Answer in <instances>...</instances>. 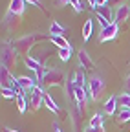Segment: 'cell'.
I'll return each mask as SVG.
<instances>
[{
    "label": "cell",
    "instance_id": "6da1fadb",
    "mask_svg": "<svg viewBox=\"0 0 130 132\" xmlns=\"http://www.w3.org/2000/svg\"><path fill=\"white\" fill-rule=\"evenodd\" d=\"M44 39H50V35H42V33H29V35H24L22 39H19L13 46H15V50H17L19 53H28L39 40H44Z\"/></svg>",
    "mask_w": 130,
    "mask_h": 132
},
{
    "label": "cell",
    "instance_id": "7a4b0ae2",
    "mask_svg": "<svg viewBox=\"0 0 130 132\" xmlns=\"http://www.w3.org/2000/svg\"><path fill=\"white\" fill-rule=\"evenodd\" d=\"M17 57H19V52L15 50V46H11L9 42H4L2 44V53H0V66H4L7 70H13L15 62H17Z\"/></svg>",
    "mask_w": 130,
    "mask_h": 132
},
{
    "label": "cell",
    "instance_id": "3957f363",
    "mask_svg": "<svg viewBox=\"0 0 130 132\" xmlns=\"http://www.w3.org/2000/svg\"><path fill=\"white\" fill-rule=\"evenodd\" d=\"M40 85H42V90L51 88V86H62L66 85V79H64V73L60 70H48L40 81Z\"/></svg>",
    "mask_w": 130,
    "mask_h": 132
},
{
    "label": "cell",
    "instance_id": "277c9868",
    "mask_svg": "<svg viewBox=\"0 0 130 132\" xmlns=\"http://www.w3.org/2000/svg\"><path fill=\"white\" fill-rule=\"evenodd\" d=\"M105 88H106V82L99 75H95V77H92L88 81V95L93 99V101H97V99L101 97V94L105 92Z\"/></svg>",
    "mask_w": 130,
    "mask_h": 132
},
{
    "label": "cell",
    "instance_id": "5b68a950",
    "mask_svg": "<svg viewBox=\"0 0 130 132\" xmlns=\"http://www.w3.org/2000/svg\"><path fill=\"white\" fill-rule=\"evenodd\" d=\"M44 90L42 86H35L29 90V105H31V110H39L40 105L44 103Z\"/></svg>",
    "mask_w": 130,
    "mask_h": 132
},
{
    "label": "cell",
    "instance_id": "8992f818",
    "mask_svg": "<svg viewBox=\"0 0 130 132\" xmlns=\"http://www.w3.org/2000/svg\"><path fill=\"white\" fill-rule=\"evenodd\" d=\"M117 33H119V24H110L108 28H105V29H101V33H99V40L101 42H105V40H112V39H116L117 37Z\"/></svg>",
    "mask_w": 130,
    "mask_h": 132
},
{
    "label": "cell",
    "instance_id": "52a82bcc",
    "mask_svg": "<svg viewBox=\"0 0 130 132\" xmlns=\"http://www.w3.org/2000/svg\"><path fill=\"white\" fill-rule=\"evenodd\" d=\"M0 81H2V88H13L17 79L11 75V70L4 68V66H0Z\"/></svg>",
    "mask_w": 130,
    "mask_h": 132
},
{
    "label": "cell",
    "instance_id": "ba28073f",
    "mask_svg": "<svg viewBox=\"0 0 130 132\" xmlns=\"http://www.w3.org/2000/svg\"><path fill=\"white\" fill-rule=\"evenodd\" d=\"M77 57H79V62H81V66H83V68H88V70H92L93 68V61H92V57L88 55V52L84 48H81L79 52H77Z\"/></svg>",
    "mask_w": 130,
    "mask_h": 132
},
{
    "label": "cell",
    "instance_id": "9c48e42d",
    "mask_svg": "<svg viewBox=\"0 0 130 132\" xmlns=\"http://www.w3.org/2000/svg\"><path fill=\"white\" fill-rule=\"evenodd\" d=\"M128 15H130V7L126 4H121L117 9H116V15H114V22L116 24H121L128 19Z\"/></svg>",
    "mask_w": 130,
    "mask_h": 132
},
{
    "label": "cell",
    "instance_id": "30bf717a",
    "mask_svg": "<svg viewBox=\"0 0 130 132\" xmlns=\"http://www.w3.org/2000/svg\"><path fill=\"white\" fill-rule=\"evenodd\" d=\"M26 0H11L9 2V13H13V15H17V16H20L22 13H24V9H26Z\"/></svg>",
    "mask_w": 130,
    "mask_h": 132
},
{
    "label": "cell",
    "instance_id": "8fae6325",
    "mask_svg": "<svg viewBox=\"0 0 130 132\" xmlns=\"http://www.w3.org/2000/svg\"><path fill=\"white\" fill-rule=\"evenodd\" d=\"M117 110V95H112L106 99V103H105V114L106 116H112V114H116Z\"/></svg>",
    "mask_w": 130,
    "mask_h": 132
},
{
    "label": "cell",
    "instance_id": "7c38bea8",
    "mask_svg": "<svg viewBox=\"0 0 130 132\" xmlns=\"http://www.w3.org/2000/svg\"><path fill=\"white\" fill-rule=\"evenodd\" d=\"M50 40H51L59 50H62V48H72V44L66 40V37H62V35H50Z\"/></svg>",
    "mask_w": 130,
    "mask_h": 132
},
{
    "label": "cell",
    "instance_id": "4fadbf2b",
    "mask_svg": "<svg viewBox=\"0 0 130 132\" xmlns=\"http://www.w3.org/2000/svg\"><path fill=\"white\" fill-rule=\"evenodd\" d=\"M64 33H66V28H64L62 24H59L57 20H51L48 35H62V37H64Z\"/></svg>",
    "mask_w": 130,
    "mask_h": 132
},
{
    "label": "cell",
    "instance_id": "5bb4252c",
    "mask_svg": "<svg viewBox=\"0 0 130 132\" xmlns=\"http://www.w3.org/2000/svg\"><path fill=\"white\" fill-rule=\"evenodd\" d=\"M97 15L103 16L105 20H108V22L112 24V22H114V15H116V13H112L110 6H103V7H97Z\"/></svg>",
    "mask_w": 130,
    "mask_h": 132
},
{
    "label": "cell",
    "instance_id": "9a60e30c",
    "mask_svg": "<svg viewBox=\"0 0 130 132\" xmlns=\"http://www.w3.org/2000/svg\"><path fill=\"white\" fill-rule=\"evenodd\" d=\"M73 85L77 86V88H84V85H86V77H84V72L83 70H77L75 73H73Z\"/></svg>",
    "mask_w": 130,
    "mask_h": 132
},
{
    "label": "cell",
    "instance_id": "2e32d148",
    "mask_svg": "<svg viewBox=\"0 0 130 132\" xmlns=\"http://www.w3.org/2000/svg\"><path fill=\"white\" fill-rule=\"evenodd\" d=\"M44 105H46V108H48V110L53 112V114H57V112H59V106H57V103L53 101V97H51L50 94H44Z\"/></svg>",
    "mask_w": 130,
    "mask_h": 132
},
{
    "label": "cell",
    "instance_id": "e0dca14e",
    "mask_svg": "<svg viewBox=\"0 0 130 132\" xmlns=\"http://www.w3.org/2000/svg\"><path fill=\"white\" fill-rule=\"evenodd\" d=\"M92 31H93V20L88 19L83 26V40H90V35H92Z\"/></svg>",
    "mask_w": 130,
    "mask_h": 132
},
{
    "label": "cell",
    "instance_id": "ac0fdd59",
    "mask_svg": "<svg viewBox=\"0 0 130 132\" xmlns=\"http://www.w3.org/2000/svg\"><path fill=\"white\" fill-rule=\"evenodd\" d=\"M117 103L121 105V108H130V94L125 92V94L117 95Z\"/></svg>",
    "mask_w": 130,
    "mask_h": 132
},
{
    "label": "cell",
    "instance_id": "d6986e66",
    "mask_svg": "<svg viewBox=\"0 0 130 132\" xmlns=\"http://www.w3.org/2000/svg\"><path fill=\"white\" fill-rule=\"evenodd\" d=\"M15 101H17V108H19V114H24V112H26V108H28L26 97H24V95H17V97H15Z\"/></svg>",
    "mask_w": 130,
    "mask_h": 132
},
{
    "label": "cell",
    "instance_id": "ffe728a7",
    "mask_svg": "<svg viewBox=\"0 0 130 132\" xmlns=\"http://www.w3.org/2000/svg\"><path fill=\"white\" fill-rule=\"evenodd\" d=\"M117 121H119V123L130 121V108H121V110H119V114H117Z\"/></svg>",
    "mask_w": 130,
    "mask_h": 132
},
{
    "label": "cell",
    "instance_id": "44dd1931",
    "mask_svg": "<svg viewBox=\"0 0 130 132\" xmlns=\"http://www.w3.org/2000/svg\"><path fill=\"white\" fill-rule=\"evenodd\" d=\"M101 127H103V116L95 114L93 118L90 119V128H101Z\"/></svg>",
    "mask_w": 130,
    "mask_h": 132
},
{
    "label": "cell",
    "instance_id": "7402d4cb",
    "mask_svg": "<svg viewBox=\"0 0 130 132\" xmlns=\"http://www.w3.org/2000/svg\"><path fill=\"white\" fill-rule=\"evenodd\" d=\"M66 97L68 99H73V95H75V85H73V81H66Z\"/></svg>",
    "mask_w": 130,
    "mask_h": 132
},
{
    "label": "cell",
    "instance_id": "603a6c76",
    "mask_svg": "<svg viewBox=\"0 0 130 132\" xmlns=\"http://www.w3.org/2000/svg\"><path fill=\"white\" fill-rule=\"evenodd\" d=\"M59 57H60V61H70V57H72V48H62V50H59Z\"/></svg>",
    "mask_w": 130,
    "mask_h": 132
},
{
    "label": "cell",
    "instance_id": "cb8c5ba5",
    "mask_svg": "<svg viewBox=\"0 0 130 132\" xmlns=\"http://www.w3.org/2000/svg\"><path fill=\"white\" fill-rule=\"evenodd\" d=\"M2 97H6V99L17 97V92H15L13 88H2Z\"/></svg>",
    "mask_w": 130,
    "mask_h": 132
},
{
    "label": "cell",
    "instance_id": "d4e9b609",
    "mask_svg": "<svg viewBox=\"0 0 130 132\" xmlns=\"http://www.w3.org/2000/svg\"><path fill=\"white\" fill-rule=\"evenodd\" d=\"M70 4H72V7H73V11H75V13H83V9H84V7L81 6V0H72Z\"/></svg>",
    "mask_w": 130,
    "mask_h": 132
},
{
    "label": "cell",
    "instance_id": "484cf974",
    "mask_svg": "<svg viewBox=\"0 0 130 132\" xmlns=\"http://www.w3.org/2000/svg\"><path fill=\"white\" fill-rule=\"evenodd\" d=\"M121 4H123V0H108L106 6H110V7H112V6H117V7H119Z\"/></svg>",
    "mask_w": 130,
    "mask_h": 132
},
{
    "label": "cell",
    "instance_id": "4316f807",
    "mask_svg": "<svg viewBox=\"0 0 130 132\" xmlns=\"http://www.w3.org/2000/svg\"><path fill=\"white\" fill-rule=\"evenodd\" d=\"M28 4H33L35 7H39V9H42V4H40V0H26Z\"/></svg>",
    "mask_w": 130,
    "mask_h": 132
},
{
    "label": "cell",
    "instance_id": "83f0119b",
    "mask_svg": "<svg viewBox=\"0 0 130 132\" xmlns=\"http://www.w3.org/2000/svg\"><path fill=\"white\" fill-rule=\"evenodd\" d=\"M70 2H72V0H57V4H59V6H62V7H64V6H68Z\"/></svg>",
    "mask_w": 130,
    "mask_h": 132
},
{
    "label": "cell",
    "instance_id": "f1b7e54d",
    "mask_svg": "<svg viewBox=\"0 0 130 132\" xmlns=\"http://www.w3.org/2000/svg\"><path fill=\"white\" fill-rule=\"evenodd\" d=\"M86 132H105V128H103V127H101V128H90V127H88Z\"/></svg>",
    "mask_w": 130,
    "mask_h": 132
},
{
    "label": "cell",
    "instance_id": "f546056e",
    "mask_svg": "<svg viewBox=\"0 0 130 132\" xmlns=\"http://www.w3.org/2000/svg\"><path fill=\"white\" fill-rule=\"evenodd\" d=\"M106 4H108V0H97V7H103Z\"/></svg>",
    "mask_w": 130,
    "mask_h": 132
},
{
    "label": "cell",
    "instance_id": "4dcf8cb0",
    "mask_svg": "<svg viewBox=\"0 0 130 132\" xmlns=\"http://www.w3.org/2000/svg\"><path fill=\"white\" fill-rule=\"evenodd\" d=\"M88 4H90V7H97V0H88Z\"/></svg>",
    "mask_w": 130,
    "mask_h": 132
},
{
    "label": "cell",
    "instance_id": "1f68e13d",
    "mask_svg": "<svg viewBox=\"0 0 130 132\" xmlns=\"http://www.w3.org/2000/svg\"><path fill=\"white\" fill-rule=\"evenodd\" d=\"M126 92L130 94V75H128V79H126Z\"/></svg>",
    "mask_w": 130,
    "mask_h": 132
},
{
    "label": "cell",
    "instance_id": "d6a6232c",
    "mask_svg": "<svg viewBox=\"0 0 130 132\" xmlns=\"http://www.w3.org/2000/svg\"><path fill=\"white\" fill-rule=\"evenodd\" d=\"M53 132H62V130H60V127H59V125H57V123H55V125H53Z\"/></svg>",
    "mask_w": 130,
    "mask_h": 132
},
{
    "label": "cell",
    "instance_id": "836d02e7",
    "mask_svg": "<svg viewBox=\"0 0 130 132\" xmlns=\"http://www.w3.org/2000/svg\"><path fill=\"white\" fill-rule=\"evenodd\" d=\"M4 132H19V130H13V128H4Z\"/></svg>",
    "mask_w": 130,
    "mask_h": 132
}]
</instances>
